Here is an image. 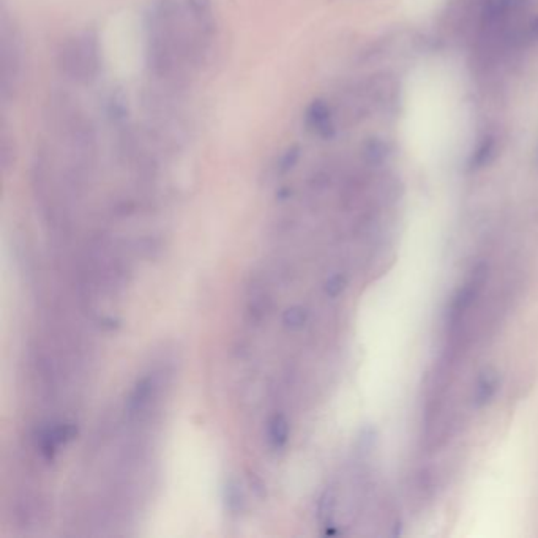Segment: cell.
I'll return each mask as SVG.
<instances>
[{
  "label": "cell",
  "instance_id": "cell-1",
  "mask_svg": "<svg viewBox=\"0 0 538 538\" xmlns=\"http://www.w3.org/2000/svg\"><path fill=\"white\" fill-rule=\"evenodd\" d=\"M158 382L155 375H146L136 382L134 388L131 390L128 399H126V417L128 420H138L139 415H142L149 409L152 398L155 397Z\"/></svg>",
  "mask_w": 538,
  "mask_h": 538
},
{
  "label": "cell",
  "instance_id": "cell-2",
  "mask_svg": "<svg viewBox=\"0 0 538 538\" xmlns=\"http://www.w3.org/2000/svg\"><path fill=\"white\" fill-rule=\"evenodd\" d=\"M267 441L268 446L275 450V452L286 447L289 441V420L286 419V415L281 412L272 415V419L268 420L267 425Z\"/></svg>",
  "mask_w": 538,
  "mask_h": 538
},
{
  "label": "cell",
  "instance_id": "cell-3",
  "mask_svg": "<svg viewBox=\"0 0 538 538\" xmlns=\"http://www.w3.org/2000/svg\"><path fill=\"white\" fill-rule=\"evenodd\" d=\"M494 149H496V141H494L492 136H486V138H483L480 144L477 146L474 153H472V158H470V163H469L470 169L485 168L494 155Z\"/></svg>",
  "mask_w": 538,
  "mask_h": 538
},
{
  "label": "cell",
  "instance_id": "cell-4",
  "mask_svg": "<svg viewBox=\"0 0 538 538\" xmlns=\"http://www.w3.org/2000/svg\"><path fill=\"white\" fill-rule=\"evenodd\" d=\"M226 505L232 515H239L243 510V496L237 485V481H229L226 485Z\"/></svg>",
  "mask_w": 538,
  "mask_h": 538
},
{
  "label": "cell",
  "instance_id": "cell-5",
  "mask_svg": "<svg viewBox=\"0 0 538 538\" xmlns=\"http://www.w3.org/2000/svg\"><path fill=\"white\" fill-rule=\"evenodd\" d=\"M306 319H308V311L301 306H292V308L284 311L283 315V323L290 330H297V328L303 327Z\"/></svg>",
  "mask_w": 538,
  "mask_h": 538
},
{
  "label": "cell",
  "instance_id": "cell-6",
  "mask_svg": "<svg viewBox=\"0 0 538 538\" xmlns=\"http://www.w3.org/2000/svg\"><path fill=\"white\" fill-rule=\"evenodd\" d=\"M510 3H512V0H486L483 16H485V19L490 21V23L497 21L501 16L507 13Z\"/></svg>",
  "mask_w": 538,
  "mask_h": 538
},
{
  "label": "cell",
  "instance_id": "cell-7",
  "mask_svg": "<svg viewBox=\"0 0 538 538\" xmlns=\"http://www.w3.org/2000/svg\"><path fill=\"white\" fill-rule=\"evenodd\" d=\"M496 377H492L491 375L483 376L481 382L479 383V388H477V399H479V403H486V401L492 397V393L496 392Z\"/></svg>",
  "mask_w": 538,
  "mask_h": 538
},
{
  "label": "cell",
  "instance_id": "cell-8",
  "mask_svg": "<svg viewBox=\"0 0 538 538\" xmlns=\"http://www.w3.org/2000/svg\"><path fill=\"white\" fill-rule=\"evenodd\" d=\"M335 510V494L332 490H327L322 494L319 501V518L323 523H327L332 518Z\"/></svg>",
  "mask_w": 538,
  "mask_h": 538
},
{
  "label": "cell",
  "instance_id": "cell-9",
  "mask_svg": "<svg viewBox=\"0 0 538 538\" xmlns=\"http://www.w3.org/2000/svg\"><path fill=\"white\" fill-rule=\"evenodd\" d=\"M346 286V278L343 275H335L332 277L326 283V294L330 295V297H337V295L341 294V290Z\"/></svg>",
  "mask_w": 538,
  "mask_h": 538
},
{
  "label": "cell",
  "instance_id": "cell-10",
  "mask_svg": "<svg viewBox=\"0 0 538 538\" xmlns=\"http://www.w3.org/2000/svg\"><path fill=\"white\" fill-rule=\"evenodd\" d=\"M366 157L370 161H381L383 158V153H386V149H383V144L379 141H371L370 144L366 146Z\"/></svg>",
  "mask_w": 538,
  "mask_h": 538
},
{
  "label": "cell",
  "instance_id": "cell-11",
  "mask_svg": "<svg viewBox=\"0 0 538 538\" xmlns=\"http://www.w3.org/2000/svg\"><path fill=\"white\" fill-rule=\"evenodd\" d=\"M532 32H534V35L538 38V18L534 21V24H532Z\"/></svg>",
  "mask_w": 538,
  "mask_h": 538
}]
</instances>
